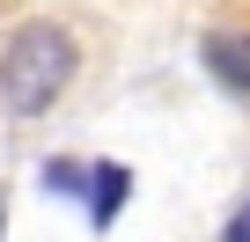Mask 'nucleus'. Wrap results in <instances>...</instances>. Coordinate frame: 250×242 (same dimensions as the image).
Wrapping results in <instances>:
<instances>
[{"label": "nucleus", "mask_w": 250, "mask_h": 242, "mask_svg": "<svg viewBox=\"0 0 250 242\" xmlns=\"http://www.w3.org/2000/svg\"><path fill=\"white\" fill-rule=\"evenodd\" d=\"M74 37L59 30V22H22L15 37H8V52H0V103H8L15 117H44L59 95H66V81H74Z\"/></svg>", "instance_id": "1"}, {"label": "nucleus", "mask_w": 250, "mask_h": 242, "mask_svg": "<svg viewBox=\"0 0 250 242\" xmlns=\"http://www.w3.org/2000/svg\"><path fill=\"white\" fill-rule=\"evenodd\" d=\"M125 198H133V169H125V162H103V169H88V220H96V227H110Z\"/></svg>", "instance_id": "2"}, {"label": "nucleus", "mask_w": 250, "mask_h": 242, "mask_svg": "<svg viewBox=\"0 0 250 242\" xmlns=\"http://www.w3.org/2000/svg\"><path fill=\"white\" fill-rule=\"evenodd\" d=\"M206 66H213L235 95H250V37H228V30L206 37Z\"/></svg>", "instance_id": "3"}, {"label": "nucleus", "mask_w": 250, "mask_h": 242, "mask_svg": "<svg viewBox=\"0 0 250 242\" xmlns=\"http://www.w3.org/2000/svg\"><path fill=\"white\" fill-rule=\"evenodd\" d=\"M44 191H59V198H66V191H88V169H74V162H52V169H44Z\"/></svg>", "instance_id": "4"}, {"label": "nucleus", "mask_w": 250, "mask_h": 242, "mask_svg": "<svg viewBox=\"0 0 250 242\" xmlns=\"http://www.w3.org/2000/svg\"><path fill=\"white\" fill-rule=\"evenodd\" d=\"M228 242H250V205H243V213L228 220Z\"/></svg>", "instance_id": "5"}]
</instances>
